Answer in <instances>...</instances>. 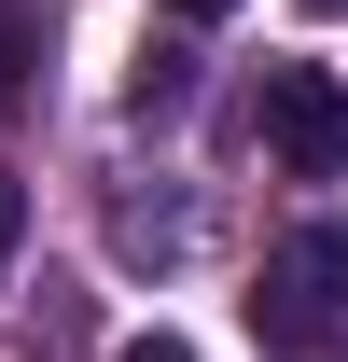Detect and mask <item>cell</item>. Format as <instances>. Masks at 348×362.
I'll list each match as a JSON object with an SVG mask.
<instances>
[{"instance_id": "1", "label": "cell", "mask_w": 348, "mask_h": 362, "mask_svg": "<svg viewBox=\"0 0 348 362\" xmlns=\"http://www.w3.org/2000/svg\"><path fill=\"white\" fill-rule=\"evenodd\" d=\"M348 320V223H293L265 251V293H251V334L265 349H335Z\"/></svg>"}, {"instance_id": "3", "label": "cell", "mask_w": 348, "mask_h": 362, "mask_svg": "<svg viewBox=\"0 0 348 362\" xmlns=\"http://www.w3.org/2000/svg\"><path fill=\"white\" fill-rule=\"evenodd\" d=\"M28 84V14H14V0H0V98Z\"/></svg>"}, {"instance_id": "7", "label": "cell", "mask_w": 348, "mask_h": 362, "mask_svg": "<svg viewBox=\"0 0 348 362\" xmlns=\"http://www.w3.org/2000/svg\"><path fill=\"white\" fill-rule=\"evenodd\" d=\"M306 14H348V0H306Z\"/></svg>"}, {"instance_id": "2", "label": "cell", "mask_w": 348, "mask_h": 362, "mask_svg": "<svg viewBox=\"0 0 348 362\" xmlns=\"http://www.w3.org/2000/svg\"><path fill=\"white\" fill-rule=\"evenodd\" d=\"M251 126H265V153H279L293 181H335L348 168V84H335V70H265V112H251Z\"/></svg>"}, {"instance_id": "5", "label": "cell", "mask_w": 348, "mask_h": 362, "mask_svg": "<svg viewBox=\"0 0 348 362\" xmlns=\"http://www.w3.org/2000/svg\"><path fill=\"white\" fill-rule=\"evenodd\" d=\"M168 14H195V28H209V14H237V0H168Z\"/></svg>"}, {"instance_id": "6", "label": "cell", "mask_w": 348, "mask_h": 362, "mask_svg": "<svg viewBox=\"0 0 348 362\" xmlns=\"http://www.w3.org/2000/svg\"><path fill=\"white\" fill-rule=\"evenodd\" d=\"M126 362H181V349H168V334H139V349H126Z\"/></svg>"}, {"instance_id": "4", "label": "cell", "mask_w": 348, "mask_h": 362, "mask_svg": "<svg viewBox=\"0 0 348 362\" xmlns=\"http://www.w3.org/2000/svg\"><path fill=\"white\" fill-rule=\"evenodd\" d=\"M14 237H28V195H14V168H0V265H14Z\"/></svg>"}]
</instances>
